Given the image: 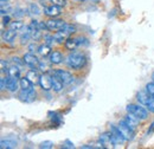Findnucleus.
<instances>
[{"label":"nucleus","mask_w":154,"mask_h":149,"mask_svg":"<svg viewBox=\"0 0 154 149\" xmlns=\"http://www.w3.org/2000/svg\"><path fill=\"white\" fill-rule=\"evenodd\" d=\"M44 13L49 17H58L60 14V6L57 5H52V6H49V7H45L44 8Z\"/></svg>","instance_id":"13"},{"label":"nucleus","mask_w":154,"mask_h":149,"mask_svg":"<svg viewBox=\"0 0 154 149\" xmlns=\"http://www.w3.org/2000/svg\"><path fill=\"white\" fill-rule=\"evenodd\" d=\"M33 84H37L39 83V79H40V76L37 74V71H35V70H30L29 72H27V76H26Z\"/></svg>","instance_id":"23"},{"label":"nucleus","mask_w":154,"mask_h":149,"mask_svg":"<svg viewBox=\"0 0 154 149\" xmlns=\"http://www.w3.org/2000/svg\"><path fill=\"white\" fill-rule=\"evenodd\" d=\"M17 146V142L14 141H10V140H2L0 142V147L1 149H5V148H16Z\"/></svg>","instance_id":"24"},{"label":"nucleus","mask_w":154,"mask_h":149,"mask_svg":"<svg viewBox=\"0 0 154 149\" xmlns=\"http://www.w3.org/2000/svg\"><path fill=\"white\" fill-rule=\"evenodd\" d=\"M7 87V84H6V78H1V90H5V88Z\"/></svg>","instance_id":"35"},{"label":"nucleus","mask_w":154,"mask_h":149,"mask_svg":"<svg viewBox=\"0 0 154 149\" xmlns=\"http://www.w3.org/2000/svg\"><path fill=\"white\" fill-rule=\"evenodd\" d=\"M23 62H24V64L29 65V66L32 68V69H35V68L39 66V63H40L39 59L35 56L33 53H26L25 56L23 57Z\"/></svg>","instance_id":"7"},{"label":"nucleus","mask_w":154,"mask_h":149,"mask_svg":"<svg viewBox=\"0 0 154 149\" xmlns=\"http://www.w3.org/2000/svg\"><path fill=\"white\" fill-rule=\"evenodd\" d=\"M30 12H31V14H35V16H38L39 13H40L38 6L36 4H31L30 5Z\"/></svg>","instance_id":"28"},{"label":"nucleus","mask_w":154,"mask_h":149,"mask_svg":"<svg viewBox=\"0 0 154 149\" xmlns=\"http://www.w3.org/2000/svg\"><path fill=\"white\" fill-rule=\"evenodd\" d=\"M63 60V56L59 51H54L50 53V62L52 64H60Z\"/></svg>","instance_id":"19"},{"label":"nucleus","mask_w":154,"mask_h":149,"mask_svg":"<svg viewBox=\"0 0 154 149\" xmlns=\"http://www.w3.org/2000/svg\"><path fill=\"white\" fill-rule=\"evenodd\" d=\"M39 84L43 90H45V91L51 90L52 89V74L50 76L49 74H44L43 76H40Z\"/></svg>","instance_id":"4"},{"label":"nucleus","mask_w":154,"mask_h":149,"mask_svg":"<svg viewBox=\"0 0 154 149\" xmlns=\"http://www.w3.org/2000/svg\"><path fill=\"white\" fill-rule=\"evenodd\" d=\"M154 129V123H152V126H151V129H149V131H148V134H151L152 131H153Z\"/></svg>","instance_id":"40"},{"label":"nucleus","mask_w":154,"mask_h":149,"mask_svg":"<svg viewBox=\"0 0 154 149\" xmlns=\"http://www.w3.org/2000/svg\"><path fill=\"white\" fill-rule=\"evenodd\" d=\"M152 78H153V79H154V74H153V76H152Z\"/></svg>","instance_id":"41"},{"label":"nucleus","mask_w":154,"mask_h":149,"mask_svg":"<svg viewBox=\"0 0 154 149\" xmlns=\"http://www.w3.org/2000/svg\"><path fill=\"white\" fill-rule=\"evenodd\" d=\"M45 39L48 40V44H49V45H50V44H51V43H52V41L55 40L54 36H52V37H51V36H45Z\"/></svg>","instance_id":"36"},{"label":"nucleus","mask_w":154,"mask_h":149,"mask_svg":"<svg viewBox=\"0 0 154 149\" xmlns=\"http://www.w3.org/2000/svg\"><path fill=\"white\" fill-rule=\"evenodd\" d=\"M38 68L40 69V70H42V71H46V70L49 69V66H48V64H46L45 62H40V63H39Z\"/></svg>","instance_id":"32"},{"label":"nucleus","mask_w":154,"mask_h":149,"mask_svg":"<svg viewBox=\"0 0 154 149\" xmlns=\"http://www.w3.org/2000/svg\"><path fill=\"white\" fill-rule=\"evenodd\" d=\"M51 47H50V45L49 44H44V45H40L38 47V53L40 55V56L43 57H46L49 56L51 52Z\"/></svg>","instance_id":"22"},{"label":"nucleus","mask_w":154,"mask_h":149,"mask_svg":"<svg viewBox=\"0 0 154 149\" xmlns=\"http://www.w3.org/2000/svg\"><path fill=\"white\" fill-rule=\"evenodd\" d=\"M23 27H24V24L21 23V21H13V23H10V29L11 30H13V31H20V30H23Z\"/></svg>","instance_id":"26"},{"label":"nucleus","mask_w":154,"mask_h":149,"mask_svg":"<svg viewBox=\"0 0 154 149\" xmlns=\"http://www.w3.org/2000/svg\"><path fill=\"white\" fill-rule=\"evenodd\" d=\"M100 143L102 144L103 148L114 147V144H116L115 140L113 138L112 132H103V134L100 136Z\"/></svg>","instance_id":"3"},{"label":"nucleus","mask_w":154,"mask_h":149,"mask_svg":"<svg viewBox=\"0 0 154 149\" xmlns=\"http://www.w3.org/2000/svg\"><path fill=\"white\" fill-rule=\"evenodd\" d=\"M63 87H64V83L62 82V79L58 77L57 74L54 72V74H52V89H54L56 93H59V91H62Z\"/></svg>","instance_id":"14"},{"label":"nucleus","mask_w":154,"mask_h":149,"mask_svg":"<svg viewBox=\"0 0 154 149\" xmlns=\"http://www.w3.org/2000/svg\"><path fill=\"white\" fill-rule=\"evenodd\" d=\"M54 72L62 79V82L64 83V85H69V84H71V83L74 82L72 74H70V72H68V71H64V70H56V71H54Z\"/></svg>","instance_id":"8"},{"label":"nucleus","mask_w":154,"mask_h":149,"mask_svg":"<svg viewBox=\"0 0 154 149\" xmlns=\"http://www.w3.org/2000/svg\"><path fill=\"white\" fill-rule=\"evenodd\" d=\"M151 97H152V96L149 95V93H148L147 90H141V91H139V93H137V101H139V103L142 104V105H147V104L152 101Z\"/></svg>","instance_id":"11"},{"label":"nucleus","mask_w":154,"mask_h":149,"mask_svg":"<svg viewBox=\"0 0 154 149\" xmlns=\"http://www.w3.org/2000/svg\"><path fill=\"white\" fill-rule=\"evenodd\" d=\"M19 84H20V88L24 89V90H31V89H33V83H32L27 77H26V78H25V77L21 78Z\"/></svg>","instance_id":"20"},{"label":"nucleus","mask_w":154,"mask_h":149,"mask_svg":"<svg viewBox=\"0 0 154 149\" xmlns=\"http://www.w3.org/2000/svg\"><path fill=\"white\" fill-rule=\"evenodd\" d=\"M19 98L24 102H32L36 98V93L33 89H31V90L21 89V91L19 93Z\"/></svg>","instance_id":"9"},{"label":"nucleus","mask_w":154,"mask_h":149,"mask_svg":"<svg viewBox=\"0 0 154 149\" xmlns=\"http://www.w3.org/2000/svg\"><path fill=\"white\" fill-rule=\"evenodd\" d=\"M13 60H14V63H18V64H21V62H20V59L18 57H16V58H13Z\"/></svg>","instance_id":"39"},{"label":"nucleus","mask_w":154,"mask_h":149,"mask_svg":"<svg viewBox=\"0 0 154 149\" xmlns=\"http://www.w3.org/2000/svg\"><path fill=\"white\" fill-rule=\"evenodd\" d=\"M30 38H32V36H31V29H30V26H24V27H23V30H21V35H20V41H21V44L27 43Z\"/></svg>","instance_id":"17"},{"label":"nucleus","mask_w":154,"mask_h":149,"mask_svg":"<svg viewBox=\"0 0 154 149\" xmlns=\"http://www.w3.org/2000/svg\"><path fill=\"white\" fill-rule=\"evenodd\" d=\"M125 121H126V123H127L133 130L136 128V126H137V123H139V118H137L135 115L129 114V112H128V115L125 117Z\"/></svg>","instance_id":"16"},{"label":"nucleus","mask_w":154,"mask_h":149,"mask_svg":"<svg viewBox=\"0 0 154 149\" xmlns=\"http://www.w3.org/2000/svg\"><path fill=\"white\" fill-rule=\"evenodd\" d=\"M63 29H64L66 32H69L70 35L75 32V26H72V25H69V24H65V26H64Z\"/></svg>","instance_id":"31"},{"label":"nucleus","mask_w":154,"mask_h":149,"mask_svg":"<svg viewBox=\"0 0 154 149\" xmlns=\"http://www.w3.org/2000/svg\"><path fill=\"white\" fill-rule=\"evenodd\" d=\"M110 132H112L113 138L115 140L116 143H123V142L126 141V137H125V136H123V134L121 132L120 128H117V127H115V126H112V128H110Z\"/></svg>","instance_id":"10"},{"label":"nucleus","mask_w":154,"mask_h":149,"mask_svg":"<svg viewBox=\"0 0 154 149\" xmlns=\"http://www.w3.org/2000/svg\"><path fill=\"white\" fill-rule=\"evenodd\" d=\"M127 111L129 112V114L135 115L139 120H146L147 116H148L147 110H146L145 108H142V107H140V105H136V104H129V105L127 107Z\"/></svg>","instance_id":"2"},{"label":"nucleus","mask_w":154,"mask_h":149,"mask_svg":"<svg viewBox=\"0 0 154 149\" xmlns=\"http://www.w3.org/2000/svg\"><path fill=\"white\" fill-rule=\"evenodd\" d=\"M31 36L35 40H38L39 38L42 37V32L40 29H31Z\"/></svg>","instance_id":"27"},{"label":"nucleus","mask_w":154,"mask_h":149,"mask_svg":"<svg viewBox=\"0 0 154 149\" xmlns=\"http://www.w3.org/2000/svg\"><path fill=\"white\" fill-rule=\"evenodd\" d=\"M6 84H7V89H8V91L14 93V91L18 89V78L7 76V78H6Z\"/></svg>","instance_id":"15"},{"label":"nucleus","mask_w":154,"mask_h":149,"mask_svg":"<svg viewBox=\"0 0 154 149\" xmlns=\"http://www.w3.org/2000/svg\"><path fill=\"white\" fill-rule=\"evenodd\" d=\"M16 36H17V31H13V30H7L4 32L2 35V38L5 41H8V43H12L14 39H16Z\"/></svg>","instance_id":"18"},{"label":"nucleus","mask_w":154,"mask_h":149,"mask_svg":"<svg viewBox=\"0 0 154 149\" xmlns=\"http://www.w3.org/2000/svg\"><path fill=\"white\" fill-rule=\"evenodd\" d=\"M45 24L48 26V30L50 31H59L65 26V21L59 20V19H50Z\"/></svg>","instance_id":"5"},{"label":"nucleus","mask_w":154,"mask_h":149,"mask_svg":"<svg viewBox=\"0 0 154 149\" xmlns=\"http://www.w3.org/2000/svg\"><path fill=\"white\" fill-rule=\"evenodd\" d=\"M52 146H54V143L51 142V141H45V142H42L40 143V146H39V148H45V149H50L52 148Z\"/></svg>","instance_id":"29"},{"label":"nucleus","mask_w":154,"mask_h":149,"mask_svg":"<svg viewBox=\"0 0 154 149\" xmlns=\"http://www.w3.org/2000/svg\"><path fill=\"white\" fill-rule=\"evenodd\" d=\"M147 108L151 112H154V98H152V101L147 104Z\"/></svg>","instance_id":"34"},{"label":"nucleus","mask_w":154,"mask_h":149,"mask_svg":"<svg viewBox=\"0 0 154 149\" xmlns=\"http://www.w3.org/2000/svg\"><path fill=\"white\" fill-rule=\"evenodd\" d=\"M146 90H147V91L149 93V95L154 98V82L148 83V84L146 85Z\"/></svg>","instance_id":"30"},{"label":"nucleus","mask_w":154,"mask_h":149,"mask_svg":"<svg viewBox=\"0 0 154 149\" xmlns=\"http://www.w3.org/2000/svg\"><path fill=\"white\" fill-rule=\"evenodd\" d=\"M7 76H10V77H14V78H19V76H20L19 68L16 66V65L10 66V68L7 69Z\"/></svg>","instance_id":"21"},{"label":"nucleus","mask_w":154,"mask_h":149,"mask_svg":"<svg viewBox=\"0 0 154 149\" xmlns=\"http://www.w3.org/2000/svg\"><path fill=\"white\" fill-rule=\"evenodd\" d=\"M14 16H17V17H21L23 14H21V10H17V13H14Z\"/></svg>","instance_id":"38"},{"label":"nucleus","mask_w":154,"mask_h":149,"mask_svg":"<svg viewBox=\"0 0 154 149\" xmlns=\"http://www.w3.org/2000/svg\"><path fill=\"white\" fill-rule=\"evenodd\" d=\"M119 128H120V130L121 132L123 134V136L126 137V140H131V138H133V135H134V130L126 123V121L125 120H122V121H120V124H119Z\"/></svg>","instance_id":"6"},{"label":"nucleus","mask_w":154,"mask_h":149,"mask_svg":"<svg viewBox=\"0 0 154 149\" xmlns=\"http://www.w3.org/2000/svg\"><path fill=\"white\" fill-rule=\"evenodd\" d=\"M2 21H4V25H7V24H10V23H8V21H10V18H8V17H5Z\"/></svg>","instance_id":"37"},{"label":"nucleus","mask_w":154,"mask_h":149,"mask_svg":"<svg viewBox=\"0 0 154 149\" xmlns=\"http://www.w3.org/2000/svg\"><path fill=\"white\" fill-rule=\"evenodd\" d=\"M77 40H78V39H70V38H68V40L65 41L66 49H69V50H75L77 46L79 45V43H78Z\"/></svg>","instance_id":"25"},{"label":"nucleus","mask_w":154,"mask_h":149,"mask_svg":"<svg viewBox=\"0 0 154 149\" xmlns=\"http://www.w3.org/2000/svg\"><path fill=\"white\" fill-rule=\"evenodd\" d=\"M68 64H69L70 68H72L75 70H78V69H81V68L84 66V64H85V57H84L83 53L77 52V51L71 52L68 56Z\"/></svg>","instance_id":"1"},{"label":"nucleus","mask_w":154,"mask_h":149,"mask_svg":"<svg viewBox=\"0 0 154 149\" xmlns=\"http://www.w3.org/2000/svg\"><path fill=\"white\" fill-rule=\"evenodd\" d=\"M69 36H70V33L66 32L64 29H62V30L57 31V32L54 35V38H55V41H56V43L62 44V43H65V41L68 40Z\"/></svg>","instance_id":"12"},{"label":"nucleus","mask_w":154,"mask_h":149,"mask_svg":"<svg viewBox=\"0 0 154 149\" xmlns=\"http://www.w3.org/2000/svg\"><path fill=\"white\" fill-rule=\"evenodd\" d=\"M54 5H57V6H64L65 5V0H51Z\"/></svg>","instance_id":"33"}]
</instances>
